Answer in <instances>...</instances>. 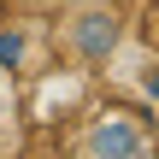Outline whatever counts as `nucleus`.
Here are the masks:
<instances>
[{
	"label": "nucleus",
	"instance_id": "obj_2",
	"mask_svg": "<svg viewBox=\"0 0 159 159\" xmlns=\"http://www.w3.org/2000/svg\"><path fill=\"white\" fill-rule=\"evenodd\" d=\"M118 47H124V18H118L106 0L77 6V12L65 18V53H71L77 65L100 71V65H112V53H118Z\"/></svg>",
	"mask_w": 159,
	"mask_h": 159
},
{
	"label": "nucleus",
	"instance_id": "obj_1",
	"mask_svg": "<svg viewBox=\"0 0 159 159\" xmlns=\"http://www.w3.org/2000/svg\"><path fill=\"white\" fill-rule=\"evenodd\" d=\"M77 153L83 159H148V153H159V136L148 130V118H136L124 106H106L83 124Z\"/></svg>",
	"mask_w": 159,
	"mask_h": 159
},
{
	"label": "nucleus",
	"instance_id": "obj_5",
	"mask_svg": "<svg viewBox=\"0 0 159 159\" xmlns=\"http://www.w3.org/2000/svg\"><path fill=\"white\" fill-rule=\"evenodd\" d=\"M6 89H12V71L0 65V106H6Z\"/></svg>",
	"mask_w": 159,
	"mask_h": 159
},
{
	"label": "nucleus",
	"instance_id": "obj_4",
	"mask_svg": "<svg viewBox=\"0 0 159 159\" xmlns=\"http://www.w3.org/2000/svg\"><path fill=\"white\" fill-rule=\"evenodd\" d=\"M142 94L159 106V65H148V71H142Z\"/></svg>",
	"mask_w": 159,
	"mask_h": 159
},
{
	"label": "nucleus",
	"instance_id": "obj_3",
	"mask_svg": "<svg viewBox=\"0 0 159 159\" xmlns=\"http://www.w3.org/2000/svg\"><path fill=\"white\" fill-rule=\"evenodd\" d=\"M0 65H6L12 77L35 65V30H30V24H0Z\"/></svg>",
	"mask_w": 159,
	"mask_h": 159
}]
</instances>
